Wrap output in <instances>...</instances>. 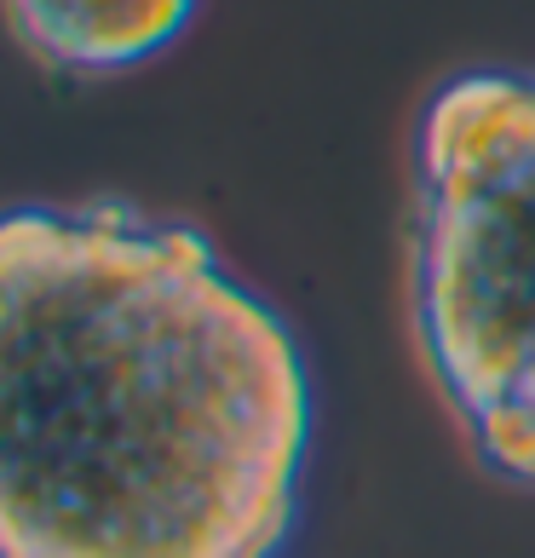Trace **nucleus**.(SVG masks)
<instances>
[{
    "mask_svg": "<svg viewBox=\"0 0 535 558\" xmlns=\"http://www.w3.org/2000/svg\"><path fill=\"white\" fill-rule=\"evenodd\" d=\"M312 421L294 328L202 231L0 214V558H277Z\"/></svg>",
    "mask_w": 535,
    "mask_h": 558,
    "instance_id": "nucleus-1",
    "label": "nucleus"
},
{
    "mask_svg": "<svg viewBox=\"0 0 535 558\" xmlns=\"http://www.w3.org/2000/svg\"><path fill=\"white\" fill-rule=\"evenodd\" d=\"M409 184V323L449 421L535 489V70L426 98Z\"/></svg>",
    "mask_w": 535,
    "mask_h": 558,
    "instance_id": "nucleus-2",
    "label": "nucleus"
},
{
    "mask_svg": "<svg viewBox=\"0 0 535 558\" xmlns=\"http://www.w3.org/2000/svg\"><path fill=\"white\" fill-rule=\"evenodd\" d=\"M0 17L40 70L121 75L168 52L196 0H0Z\"/></svg>",
    "mask_w": 535,
    "mask_h": 558,
    "instance_id": "nucleus-3",
    "label": "nucleus"
}]
</instances>
